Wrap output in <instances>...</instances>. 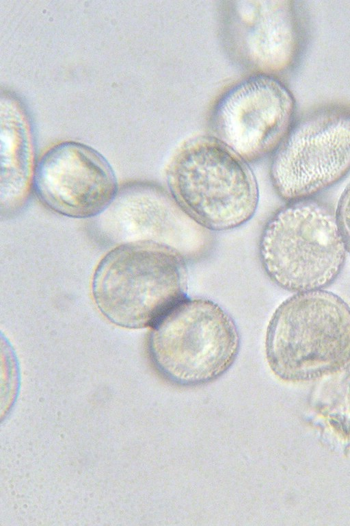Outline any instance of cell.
<instances>
[{
    "instance_id": "obj_1",
    "label": "cell",
    "mask_w": 350,
    "mask_h": 526,
    "mask_svg": "<svg viewBox=\"0 0 350 526\" xmlns=\"http://www.w3.org/2000/svg\"><path fill=\"white\" fill-rule=\"evenodd\" d=\"M185 256L152 241L121 245L98 264L92 295L103 315L124 328L152 327L187 297Z\"/></svg>"
},
{
    "instance_id": "obj_2",
    "label": "cell",
    "mask_w": 350,
    "mask_h": 526,
    "mask_svg": "<svg viewBox=\"0 0 350 526\" xmlns=\"http://www.w3.org/2000/svg\"><path fill=\"white\" fill-rule=\"evenodd\" d=\"M265 354L272 372L290 382L311 381L350 364V307L324 290L295 293L273 313Z\"/></svg>"
},
{
    "instance_id": "obj_3",
    "label": "cell",
    "mask_w": 350,
    "mask_h": 526,
    "mask_svg": "<svg viewBox=\"0 0 350 526\" xmlns=\"http://www.w3.org/2000/svg\"><path fill=\"white\" fill-rule=\"evenodd\" d=\"M166 180L180 208L209 231L241 226L258 207V184L248 162L214 136L183 143L169 162Z\"/></svg>"
},
{
    "instance_id": "obj_4",
    "label": "cell",
    "mask_w": 350,
    "mask_h": 526,
    "mask_svg": "<svg viewBox=\"0 0 350 526\" xmlns=\"http://www.w3.org/2000/svg\"><path fill=\"white\" fill-rule=\"evenodd\" d=\"M258 251L269 279L295 293L330 285L347 253L336 211L312 198L287 202L277 210L262 229Z\"/></svg>"
},
{
    "instance_id": "obj_5",
    "label": "cell",
    "mask_w": 350,
    "mask_h": 526,
    "mask_svg": "<svg viewBox=\"0 0 350 526\" xmlns=\"http://www.w3.org/2000/svg\"><path fill=\"white\" fill-rule=\"evenodd\" d=\"M150 360L166 381L196 387L223 375L235 361L240 347L237 327L217 303L186 298L152 327Z\"/></svg>"
},
{
    "instance_id": "obj_6",
    "label": "cell",
    "mask_w": 350,
    "mask_h": 526,
    "mask_svg": "<svg viewBox=\"0 0 350 526\" xmlns=\"http://www.w3.org/2000/svg\"><path fill=\"white\" fill-rule=\"evenodd\" d=\"M272 186L287 202L312 198L350 171V112L324 110L292 125L273 153Z\"/></svg>"
},
{
    "instance_id": "obj_7",
    "label": "cell",
    "mask_w": 350,
    "mask_h": 526,
    "mask_svg": "<svg viewBox=\"0 0 350 526\" xmlns=\"http://www.w3.org/2000/svg\"><path fill=\"white\" fill-rule=\"evenodd\" d=\"M293 102L277 80L262 75L237 84L216 105L214 137L246 162L273 153L293 125Z\"/></svg>"
},
{
    "instance_id": "obj_8",
    "label": "cell",
    "mask_w": 350,
    "mask_h": 526,
    "mask_svg": "<svg viewBox=\"0 0 350 526\" xmlns=\"http://www.w3.org/2000/svg\"><path fill=\"white\" fill-rule=\"evenodd\" d=\"M32 187L48 209L79 219L98 216L119 190L109 162L75 142L60 143L44 153L36 165Z\"/></svg>"
},
{
    "instance_id": "obj_9",
    "label": "cell",
    "mask_w": 350,
    "mask_h": 526,
    "mask_svg": "<svg viewBox=\"0 0 350 526\" xmlns=\"http://www.w3.org/2000/svg\"><path fill=\"white\" fill-rule=\"evenodd\" d=\"M101 214L115 221L110 225H115L118 234L129 237L127 243L159 242L184 255L185 249L200 247L211 240L210 231L192 220L168 190L154 184L138 182L119 189Z\"/></svg>"
},
{
    "instance_id": "obj_10",
    "label": "cell",
    "mask_w": 350,
    "mask_h": 526,
    "mask_svg": "<svg viewBox=\"0 0 350 526\" xmlns=\"http://www.w3.org/2000/svg\"><path fill=\"white\" fill-rule=\"evenodd\" d=\"M230 23L232 44L253 66L279 71L291 62L297 30L289 5L283 1L242 2Z\"/></svg>"
},
{
    "instance_id": "obj_11",
    "label": "cell",
    "mask_w": 350,
    "mask_h": 526,
    "mask_svg": "<svg viewBox=\"0 0 350 526\" xmlns=\"http://www.w3.org/2000/svg\"><path fill=\"white\" fill-rule=\"evenodd\" d=\"M335 211L347 253L350 255V182L341 194Z\"/></svg>"
}]
</instances>
